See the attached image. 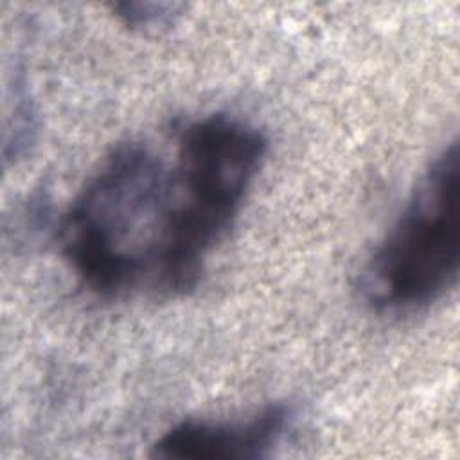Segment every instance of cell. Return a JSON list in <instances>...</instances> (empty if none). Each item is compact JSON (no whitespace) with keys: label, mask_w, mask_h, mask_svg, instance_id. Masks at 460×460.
I'll return each instance as SVG.
<instances>
[{"label":"cell","mask_w":460,"mask_h":460,"mask_svg":"<svg viewBox=\"0 0 460 460\" xmlns=\"http://www.w3.org/2000/svg\"><path fill=\"white\" fill-rule=\"evenodd\" d=\"M65 261L95 295H185L201 255L189 178L174 149L117 144L88 176L59 225Z\"/></svg>","instance_id":"1"},{"label":"cell","mask_w":460,"mask_h":460,"mask_svg":"<svg viewBox=\"0 0 460 460\" xmlns=\"http://www.w3.org/2000/svg\"><path fill=\"white\" fill-rule=\"evenodd\" d=\"M458 162V142L453 140L429 164L370 253L359 291L376 313L419 311L455 286L460 264Z\"/></svg>","instance_id":"2"},{"label":"cell","mask_w":460,"mask_h":460,"mask_svg":"<svg viewBox=\"0 0 460 460\" xmlns=\"http://www.w3.org/2000/svg\"><path fill=\"white\" fill-rule=\"evenodd\" d=\"M293 422L288 404H268L239 419H185L169 428L151 449L165 460H259L280 446Z\"/></svg>","instance_id":"3"},{"label":"cell","mask_w":460,"mask_h":460,"mask_svg":"<svg viewBox=\"0 0 460 460\" xmlns=\"http://www.w3.org/2000/svg\"><path fill=\"white\" fill-rule=\"evenodd\" d=\"M117 16L131 29H162L172 22L176 5L171 4H117Z\"/></svg>","instance_id":"4"}]
</instances>
